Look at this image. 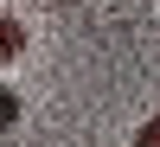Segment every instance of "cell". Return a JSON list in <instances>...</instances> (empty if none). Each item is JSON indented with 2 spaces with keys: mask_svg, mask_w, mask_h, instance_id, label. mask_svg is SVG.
<instances>
[{
  "mask_svg": "<svg viewBox=\"0 0 160 147\" xmlns=\"http://www.w3.org/2000/svg\"><path fill=\"white\" fill-rule=\"evenodd\" d=\"M19 51H26V26L13 19V13H0V64H13Z\"/></svg>",
  "mask_w": 160,
  "mask_h": 147,
  "instance_id": "6da1fadb",
  "label": "cell"
},
{
  "mask_svg": "<svg viewBox=\"0 0 160 147\" xmlns=\"http://www.w3.org/2000/svg\"><path fill=\"white\" fill-rule=\"evenodd\" d=\"M13 122H19V90H7V83H0V135H7Z\"/></svg>",
  "mask_w": 160,
  "mask_h": 147,
  "instance_id": "7a4b0ae2",
  "label": "cell"
},
{
  "mask_svg": "<svg viewBox=\"0 0 160 147\" xmlns=\"http://www.w3.org/2000/svg\"><path fill=\"white\" fill-rule=\"evenodd\" d=\"M135 147H160V115H154V122H148V128L135 135Z\"/></svg>",
  "mask_w": 160,
  "mask_h": 147,
  "instance_id": "3957f363",
  "label": "cell"
}]
</instances>
